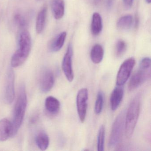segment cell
<instances>
[{
	"instance_id": "obj_11",
	"label": "cell",
	"mask_w": 151,
	"mask_h": 151,
	"mask_svg": "<svg viewBox=\"0 0 151 151\" xmlns=\"http://www.w3.org/2000/svg\"><path fill=\"white\" fill-rule=\"evenodd\" d=\"M124 90L122 86L115 87L110 95V108L112 111L116 110L120 106L123 97Z\"/></svg>"
},
{
	"instance_id": "obj_6",
	"label": "cell",
	"mask_w": 151,
	"mask_h": 151,
	"mask_svg": "<svg viewBox=\"0 0 151 151\" xmlns=\"http://www.w3.org/2000/svg\"><path fill=\"white\" fill-rule=\"evenodd\" d=\"M136 64V60L131 57L123 62L119 68L116 78V84L118 86H122L128 80L132 69Z\"/></svg>"
},
{
	"instance_id": "obj_20",
	"label": "cell",
	"mask_w": 151,
	"mask_h": 151,
	"mask_svg": "<svg viewBox=\"0 0 151 151\" xmlns=\"http://www.w3.org/2000/svg\"><path fill=\"white\" fill-rule=\"evenodd\" d=\"M36 143L40 150L44 151L48 148L49 138L47 134L44 131L40 132L36 137Z\"/></svg>"
},
{
	"instance_id": "obj_7",
	"label": "cell",
	"mask_w": 151,
	"mask_h": 151,
	"mask_svg": "<svg viewBox=\"0 0 151 151\" xmlns=\"http://www.w3.org/2000/svg\"><path fill=\"white\" fill-rule=\"evenodd\" d=\"M88 99V91L83 88L78 91L76 97V105L78 114L80 121L83 123L86 117Z\"/></svg>"
},
{
	"instance_id": "obj_1",
	"label": "cell",
	"mask_w": 151,
	"mask_h": 151,
	"mask_svg": "<svg viewBox=\"0 0 151 151\" xmlns=\"http://www.w3.org/2000/svg\"><path fill=\"white\" fill-rule=\"evenodd\" d=\"M32 47L31 37L27 30L22 32L19 39V48L11 59V65L17 68L24 63L29 55Z\"/></svg>"
},
{
	"instance_id": "obj_4",
	"label": "cell",
	"mask_w": 151,
	"mask_h": 151,
	"mask_svg": "<svg viewBox=\"0 0 151 151\" xmlns=\"http://www.w3.org/2000/svg\"><path fill=\"white\" fill-rule=\"evenodd\" d=\"M124 112H121L113 123L108 143L109 149L114 148L121 141L124 127Z\"/></svg>"
},
{
	"instance_id": "obj_17",
	"label": "cell",
	"mask_w": 151,
	"mask_h": 151,
	"mask_svg": "<svg viewBox=\"0 0 151 151\" xmlns=\"http://www.w3.org/2000/svg\"><path fill=\"white\" fill-rule=\"evenodd\" d=\"M102 29V18L100 14L98 13H93L92 16L91 30L94 36L99 35Z\"/></svg>"
},
{
	"instance_id": "obj_16",
	"label": "cell",
	"mask_w": 151,
	"mask_h": 151,
	"mask_svg": "<svg viewBox=\"0 0 151 151\" xmlns=\"http://www.w3.org/2000/svg\"><path fill=\"white\" fill-rule=\"evenodd\" d=\"M104 55V49L102 46L99 44H96L93 46L91 50L90 56L93 63L99 64L102 61Z\"/></svg>"
},
{
	"instance_id": "obj_8",
	"label": "cell",
	"mask_w": 151,
	"mask_h": 151,
	"mask_svg": "<svg viewBox=\"0 0 151 151\" xmlns=\"http://www.w3.org/2000/svg\"><path fill=\"white\" fill-rule=\"evenodd\" d=\"M73 55V47L69 43L64 55L62 62V69L66 78L69 82H71L74 79V75L72 68V57Z\"/></svg>"
},
{
	"instance_id": "obj_27",
	"label": "cell",
	"mask_w": 151,
	"mask_h": 151,
	"mask_svg": "<svg viewBox=\"0 0 151 151\" xmlns=\"http://www.w3.org/2000/svg\"><path fill=\"white\" fill-rule=\"evenodd\" d=\"M135 28L137 29L138 27L139 24V17L137 14H136L135 16Z\"/></svg>"
},
{
	"instance_id": "obj_10",
	"label": "cell",
	"mask_w": 151,
	"mask_h": 151,
	"mask_svg": "<svg viewBox=\"0 0 151 151\" xmlns=\"http://www.w3.org/2000/svg\"><path fill=\"white\" fill-rule=\"evenodd\" d=\"M55 77L52 70L48 69L44 70L40 77V86L44 93L48 92L53 87Z\"/></svg>"
},
{
	"instance_id": "obj_19",
	"label": "cell",
	"mask_w": 151,
	"mask_h": 151,
	"mask_svg": "<svg viewBox=\"0 0 151 151\" xmlns=\"http://www.w3.org/2000/svg\"><path fill=\"white\" fill-rule=\"evenodd\" d=\"M133 23V17L131 15H127L122 17L117 22V27L121 30L129 29Z\"/></svg>"
},
{
	"instance_id": "obj_23",
	"label": "cell",
	"mask_w": 151,
	"mask_h": 151,
	"mask_svg": "<svg viewBox=\"0 0 151 151\" xmlns=\"http://www.w3.org/2000/svg\"><path fill=\"white\" fill-rule=\"evenodd\" d=\"M126 49H127V45L125 41L122 40H119L116 42V45L115 49L116 56L117 58L122 57L126 52Z\"/></svg>"
},
{
	"instance_id": "obj_9",
	"label": "cell",
	"mask_w": 151,
	"mask_h": 151,
	"mask_svg": "<svg viewBox=\"0 0 151 151\" xmlns=\"http://www.w3.org/2000/svg\"><path fill=\"white\" fill-rule=\"evenodd\" d=\"M14 71L9 68L7 74L4 94L5 101L9 104L12 103L14 99Z\"/></svg>"
},
{
	"instance_id": "obj_15",
	"label": "cell",
	"mask_w": 151,
	"mask_h": 151,
	"mask_svg": "<svg viewBox=\"0 0 151 151\" xmlns=\"http://www.w3.org/2000/svg\"><path fill=\"white\" fill-rule=\"evenodd\" d=\"M45 106L47 111L49 114L52 115H56L60 111V103L55 97L48 96L46 99Z\"/></svg>"
},
{
	"instance_id": "obj_25",
	"label": "cell",
	"mask_w": 151,
	"mask_h": 151,
	"mask_svg": "<svg viewBox=\"0 0 151 151\" xmlns=\"http://www.w3.org/2000/svg\"><path fill=\"white\" fill-rule=\"evenodd\" d=\"M134 0H123L124 4L126 8H130L133 4Z\"/></svg>"
},
{
	"instance_id": "obj_24",
	"label": "cell",
	"mask_w": 151,
	"mask_h": 151,
	"mask_svg": "<svg viewBox=\"0 0 151 151\" xmlns=\"http://www.w3.org/2000/svg\"><path fill=\"white\" fill-rule=\"evenodd\" d=\"M14 21L17 25L20 28H24L27 26V21L26 18L20 14H17L14 16Z\"/></svg>"
},
{
	"instance_id": "obj_5",
	"label": "cell",
	"mask_w": 151,
	"mask_h": 151,
	"mask_svg": "<svg viewBox=\"0 0 151 151\" xmlns=\"http://www.w3.org/2000/svg\"><path fill=\"white\" fill-rule=\"evenodd\" d=\"M151 77V68H145L139 66L138 69L131 78L128 84V90L134 91Z\"/></svg>"
},
{
	"instance_id": "obj_18",
	"label": "cell",
	"mask_w": 151,
	"mask_h": 151,
	"mask_svg": "<svg viewBox=\"0 0 151 151\" xmlns=\"http://www.w3.org/2000/svg\"><path fill=\"white\" fill-rule=\"evenodd\" d=\"M47 9L44 7L38 14L36 21V29L37 33L40 34L44 30L46 20Z\"/></svg>"
},
{
	"instance_id": "obj_28",
	"label": "cell",
	"mask_w": 151,
	"mask_h": 151,
	"mask_svg": "<svg viewBox=\"0 0 151 151\" xmlns=\"http://www.w3.org/2000/svg\"><path fill=\"white\" fill-rule=\"evenodd\" d=\"M146 1L147 4H150L151 2V0H146Z\"/></svg>"
},
{
	"instance_id": "obj_12",
	"label": "cell",
	"mask_w": 151,
	"mask_h": 151,
	"mask_svg": "<svg viewBox=\"0 0 151 151\" xmlns=\"http://www.w3.org/2000/svg\"><path fill=\"white\" fill-rule=\"evenodd\" d=\"M13 134V126L10 121L4 118L0 121V141L8 139Z\"/></svg>"
},
{
	"instance_id": "obj_3",
	"label": "cell",
	"mask_w": 151,
	"mask_h": 151,
	"mask_svg": "<svg viewBox=\"0 0 151 151\" xmlns=\"http://www.w3.org/2000/svg\"><path fill=\"white\" fill-rule=\"evenodd\" d=\"M140 95H137L132 100L126 113L124 121V132L127 139L131 137L134 132L140 114Z\"/></svg>"
},
{
	"instance_id": "obj_14",
	"label": "cell",
	"mask_w": 151,
	"mask_h": 151,
	"mask_svg": "<svg viewBox=\"0 0 151 151\" xmlns=\"http://www.w3.org/2000/svg\"><path fill=\"white\" fill-rule=\"evenodd\" d=\"M67 35L66 32H63L55 37L49 44L50 51L54 52L60 51L64 45Z\"/></svg>"
},
{
	"instance_id": "obj_2",
	"label": "cell",
	"mask_w": 151,
	"mask_h": 151,
	"mask_svg": "<svg viewBox=\"0 0 151 151\" xmlns=\"http://www.w3.org/2000/svg\"><path fill=\"white\" fill-rule=\"evenodd\" d=\"M27 105V98L25 86L22 85L19 88L18 97L15 105L14 110V119L12 137L17 133L22 124Z\"/></svg>"
},
{
	"instance_id": "obj_21",
	"label": "cell",
	"mask_w": 151,
	"mask_h": 151,
	"mask_svg": "<svg viewBox=\"0 0 151 151\" xmlns=\"http://www.w3.org/2000/svg\"><path fill=\"white\" fill-rule=\"evenodd\" d=\"M105 128L104 125L101 126L99 129L97 139V150L99 151L104 150V142H105Z\"/></svg>"
},
{
	"instance_id": "obj_13",
	"label": "cell",
	"mask_w": 151,
	"mask_h": 151,
	"mask_svg": "<svg viewBox=\"0 0 151 151\" xmlns=\"http://www.w3.org/2000/svg\"><path fill=\"white\" fill-rule=\"evenodd\" d=\"M51 8L56 20H60L63 17L65 13V2L63 0H52Z\"/></svg>"
},
{
	"instance_id": "obj_22",
	"label": "cell",
	"mask_w": 151,
	"mask_h": 151,
	"mask_svg": "<svg viewBox=\"0 0 151 151\" xmlns=\"http://www.w3.org/2000/svg\"><path fill=\"white\" fill-rule=\"evenodd\" d=\"M104 94L102 92H99L97 94L94 107V111L96 114H100L102 112L104 105Z\"/></svg>"
},
{
	"instance_id": "obj_26",
	"label": "cell",
	"mask_w": 151,
	"mask_h": 151,
	"mask_svg": "<svg viewBox=\"0 0 151 151\" xmlns=\"http://www.w3.org/2000/svg\"><path fill=\"white\" fill-rule=\"evenodd\" d=\"M114 2V0H106V7L108 10L111 9V8L113 7Z\"/></svg>"
}]
</instances>
